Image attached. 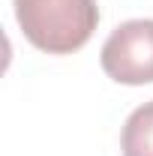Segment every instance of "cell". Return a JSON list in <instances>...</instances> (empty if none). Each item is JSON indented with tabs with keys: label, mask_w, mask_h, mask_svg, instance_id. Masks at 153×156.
<instances>
[{
	"label": "cell",
	"mask_w": 153,
	"mask_h": 156,
	"mask_svg": "<svg viewBox=\"0 0 153 156\" xmlns=\"http://www.w3.org/2000/svg\"><path fill=\"white\" fill-rule=\"evenodd\" d=\"M102 72L117 84H150L153 81V18H132L111 30L99 51Z\"/></svg>",
	"instance_id": "obj_2"
},
{
	"label": "cell",
	"mask_w": 153,
	"mask_h": 156,
	"mask_svg": "<svg viewBox=\"0 0 153 156\" xmlns=\"http://www.w3.org/2000/svg\"><path fill=\"white\" fill-rule=\"evenodd\" d=\"M15 21L33 48L72 54L90 42L99 9L96 0H15Z\"/></svg>",
	"instance_id": "obj_1"
},
{
	"label": "cell",
	"mask_w": 153,
	"mask_h": 156,
	"mask_svg": "<svg viewBox=\"0 0 153 156\" xmlns=\"http://www.w3.org/2000/svg\"><path fill=\"white\" fill-rule=\"evenodd\" d=\"M120 150L123 156H153V102H144L126 117Z\"/></svg>",
	"instance_id": "obj_3"
}]
</instances>
